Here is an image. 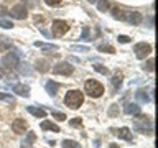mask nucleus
Listing matches in <instances>:
<instances>
[{
  "instance_id": "obj_22",
  "label": "nucleus",
  "mask_w": 158,
  "mask_h": 148,
  "mask_svg": "<svg viewBox=\"0 0 158 148\" xmlns=\"http://www.w3.org/2000/svg\"><path fill=\"white\" fill-rule=\"evenodd\" d=\"M35 46H36V48H43L44 51H56V49H58L56 44H46V43H41V41H36V43H35Z\"/></svg>"
},
{
  "instance_id": "obj_12",
  "label": "nucleus",
  "mask_w": 158,
  "mask_h": 148,
  "mask_svg": "<svg viewBox=\"0 0 158 148\" xmlns=\"http://www.w3.org/2000/svg\"><path fill=\"white\" fill-rule=\"evenodd\" d=\"M140 105H137V104H132V102H128L125 104V107H123V112L127 113V115H138L140 113Z\"/></svg>"
},
{
  "instance_id": "obj_24",
  "label": "nucleus",
  "mask_w": 158,
  "mask_h": 148,
  "mask_svg": "<svg viewBox=\"0 0 158 148\" xmlns=\"http://www.w3.org/2000/svg\"><path fill=\"white\" fill-rule=\"evenodd\" d=\"M17 68H18V71L22 72L23 76H31V72H33V71H31V68H30L28 64H18Z\"/></svg>"
},
{
  "instance_id": "obj_39",
  "label": "nucleus",
  "mask_w": 158,
  "mask_h": 148,
  "mask_svg": "<svg viewBox=\"0 0 158 148\" xmlns=\"http://www.w3.org/2000/svg\"><path fill=\"white\" fill-rule=\"evenodd\" d=\"M3 15H7V8L3 5H0V17H3Z\"/></svg>"
},
{
  "instance_id": "obj_25",
  "label": "nucleus",
  "mask_w": 158,
  "mask_h": 148,
  "mask_svg": "<svg viewBox=\"0 0 158 148\" xmlns=\"http://www.w3.org/2000/svg\"><path fill=\"white\" fill-rule=\"evenodd\" d=\"M97 8L101 10V12H107L109 7H110V3H109V0H97Z\"/></svg>"
},
{
  "instance_id": "obj_11",
  "label": "nucleus",
  "mask_w": 158,
  "mask_h": 148,
  "mask_svg": "<svg viewBox=\"0 0 158 148\" xmlns=\"http://www.w3.org/2000/svg\"><path fill=\"white\" fill-rule=\"evenodd\" d=\"M125 22L132 23V25H140L143 22V15L140 12H130V13H127Z\"/></svg>"
},
{
  "instance_id": "obj_9",
  "label": "nucleus",
  "mask_w": 158,
  "mask_h": 148,
  "mask_svg": "<svg viewBox=\"0 0 158 148\" xmlns=\"http://www.w3.org/2000/svg\"><path fill=\"white\" fill-rule=\"evenodd\" d=\"M12 128L15 133H25L28 130V123L27 120H23V118H15L13 123H12Z\"/></svg>"
},
{
  "instance_id": "obj_21",
  "label": "nucleus",
  "mask_w": 158,
  "mask_h": 148,
  "mask_svg": "<svg viewBox=\"0 0 158 148\" xmlns=\"http://www.w3.org/2000/svg\"><path fill=\"white\" fill-rule=\"evenodd\" d=\"M112 17L115 18V20H120V22H125V12L123 10H120V8H112Z\"/></svg>"
},
{
  "instance_id": "obj_27",
  "label": "nucleus",
  "mask_w": 158,
  "mask_h": 148,
  "mask_svg": "<svg viewBox=\"0 0 158 148\" xmlns=\"http://www.w3.org/2000/svg\"><path fill=\"white\" fill-rule=\"evenodd\" d=\"M97 49L101 53H115V49H114V46H110V44H101Z\"/></svg>"
},
{
  "instance_id": "obj_10",
  "label": "nucleus",
  "mask_w": 158,
  "mask_h": 148,
  "mask_svg": "<svg viewBox=\"0 0 158 148\" xmlns=\"http://www.w3.org/2000/svg\"><path fill=\"white\" fill-rule=\"evenodd\" d=\"M118 138H122V140H125V142H132L133 140V137H132V132H130V128H127V127H122V128H118V130H112Z\"/></svg>"
},
{
  "instance_id": "obj_20",
  "label": "nucleus",
  "mask_w": 158,
  "mask_h": 148,
  "mask_svg": "<svg viewBox=\"0 0 158 148\" xmlns=\"http://www.w3.org/2000/svg\"><path fill=\"white\" fill-rule=\"evenodd\" d=\"M122 74L120 72H115L112 76V79H110V82H112V86L115 87V89H120V86H122Z\"/></svg>"
},
{
  "instance_id": "obj_14",
  "label": "nucleus",
  "mask_w": 158,
  "mask_h": 148,
  "mask_svg": "<svg viewBox=\"0 0 158 148\" xmlns=\"http://www.w3.org/2000/svg\"><path fill=\"white\" fill-rule=\"evenodd\" d=\"M27 110H28L30 113H31V115H35L36 118H44V117H46V112H44L43 109H40V107H33V105H30V107L27 109Z\"/></svg>"
},
{
  "instance_id": "obj_3",
  "label": "nucleus",
  "mask_w": 158,
  "mask_h": 148,
  "mask_svg": "<svg viewBox=\"0 0 158 148\" xmlns=\"http://www.w3.org/2000/svg\"><path fill=\"white\" fill-rule=\"evenodd\" d=\"M84 92L91 97H101L104 94V86L96 79H87L84 84Z\"/></svg>"
},
{
  "instance_id": "obj_18",
  "label": "nucleus",
  "mask_w": 158,
  "mask_h": 148,
  "mask_svg": "<svg viewBox=\"0 0 158 148\" xmlns=\"http://www.w3.org/2000/svg\"><path fill=\"white\" fill-rule=\"evenodd\" d=\"M41 128L43 130H51V132H59V127L56 125V123H53V122H49V120H43L41 122Z\"/></svg>"
},
{
  "instance_id": "obj_32",
  "label": "nucleus",
  "mask_w": 158,
  "mask_h": 148,
  "mask_svg": "<svg viewBox=\"0 0 158 148\" xmlns=\"http://www.w3.org/2000/svg\"><path fill=\"white\" fill-rule=\"evenodd\" d=\"M118 115V105L115 104V105H110V109H109V117H117Z\"/></svg>"
},
{
  "instance_id": "obj_4",
  "label": "nucleus",
  "mask_w": 158,
  "mask_h": 148,
  "mask_svg": "<svg viewBox=\"0 0 158 148\" xmlns=\"http://www.w3.org/2000/svg\"><path fill=\"white\" fill-rule=\"evenodd\" d=\"M53 72L54 74H61V76H71V74L74 72V66H71L68 61H61L53 68Z\"/></svg>"
},
{
  "instance_id": "obj_2",
  "label": "nucleus",
  "mask_w": 158,
  "mask_h": 148,
  "mask_svg": "<svg viewBox=\"0 0 158 148\" xmlns=\"http://www.w3.org/2000/svg\"><path fill=\"white\" fill-rule=\"evenodd\" d=\"M84 102V94L81 91H77V89H73V91H69L66 96H64V104L73 109V110H76V109H79L82 105Z\"/></svg>"
},
{
  "instance_id": "obj_5",
  "label": "nucleus",
  "mask_w": 158,
  "mask_h": 148,
  "mask_svg": "<svg viewBox=\"0 0 158 148\" xmlns=\"http://www.w3.org/2000/svg\"><path fill=\"white\" fill-rule=\"evenodd\" d=\"M133 53H135V56L138 59H145L152 53V46L148 43H137L135 48H133Z\"/></svg>"
},
{
  "instance_id": "obj_19",
  "label": "nucleus",
  "mask_w": 158,
  "mask_h": 148,
  "mask_svg": "<svg viewBox=\"0 0 158 148\" xmlns=\"http://www.w3.org/2000/svg\"><path fill=\"white\" fill-rule=\"evenodd\" d=\"M36 69L40 72H48L49 71V63L46 59H38L36 61Z\"/></svg>"
},
{
  "instance_id": "obj_16",
  "label": "nucleus",
  "mask_w": 158,
  "mask_h": 148,
  "mask_svg": "<svg viewBox=\"0 0 158 148\" xmlns=\"http://www.w3.org/2000/svg\"><path fill=\"white\" fill-rule=\"evenodd\" d=\"M135 99L138 102H143V104H147L148 101H150V97H148V94L145 89H138V91L135 92Z\"/></svg>"
},
{
  "instance_id": "obj_7",
  "label": "nucleus",
  "mask_w": 158,
  "mask_h": 148,
  "mask_svg": "<svg viewBox=\"0 0 158 148\" xmlns=\"http://www.w3.org/2000/svg\"><path fill=\"white\" fill-rule=\"evenodd\" d=\"M51 30H53V35H54V36H63V35L69 30V25L64 22V20H54Z\"/></svg>"
},
{
  "instance_id": "obj_34",
  "label": "nucleus",
  "mask_w": 158,
  "mask_h": 148,
  "mask_svg": "<svg viewBox=\"0 0 158 148\" xmlns=\"http://www.w3.org/2000/svg\"><path fill=\"white\" fill-rule=\"evenodd\" d=\"M94 69H96L97 72L104 74V76H106V74H109V69H107V68H104V66H101V64H96V66H94Z\"/></svg>"
},
{
  "instance_id": "obj_13",
  "label": "nucleus",
  "mask_w": 158,
  "mask_h": 148,
  "mask_svg": "<svg viewBox=\"0 0 158 148\" xmlns=\"http://www.w3.org/2000/svg\"><path fill=\"white\" fill-rule=\"evenodd\" d=\"M13 92H17L18 96H22V97H28L30 96V87L25 86V84H15Z\"/></svg>"
},
{
  "instance_id": "obj_15",
  "label": "nucleus",
  "mask_w": 158,
  "mask_h": 148,
  "mask_svg": "<svg viewBox=\"0 0 158 148\" xmlns=\"http://www.w3.org/2000/svg\"><path fill=\"white\" fill-rule=\"evenodd\" d=\"M58 89H59V84L58 82H54V81H48L46 82V92L49 94V96H56L58 94Z\"/></svg>"
},
{
  "instance_id": "obj_31",
  "label": "nucleus",
  "mask_w": 158,
  "mask_h": 148,
  "mask_svg": "<svg viewBox=\"0 0 158 148\" xmlns=\"http://www.w3.org/2000/svg\"><path fill=\"white\" fill-rule=\"evenodd\" d=\"M73 51H81V53H89V48L87 46H79V44H73L71 46Z\"/></svg>"
},
{
  "instance_id": "obj_30",
  "label": "nucleus",
  "mask_w": 158,
  "mask_h": 148,
  "mask_svg": "<svg viewBox=\"0 0 158 148\" xmlns=\"http://www.w3.org/2000/svg\"><path fill=\"white\" fill-rule=\"evenodd\" d=\"M153 64H155V59H148V61H147V64H145V66H143V69H145V71H148V72H152L153 71V69H155V68H153Z\"/></svg>"
},
{
  "instance_id": "obj_41",
  "label": "nucleus",
  "mask_w": 158,
  "mask_h": 148,
  "mask_svg": "<svg viewBox=\"0 0 158 148\" xmlns=\"http://www.w3.org/2000/svg\"><path fill=\"white\" fill-rule=\"evenodd\" d=\"M87 2H89V3H96L97 0H87Z\"/></svg>"
},
{
  "instance_id": "obj_28",
  "label": "nucleus",
  "mask_w": 158,
  "mask_h": 148,
  "mask_svg": "<svg viewBox=\"0 0 158 148\" xmlns=\"http://www.w3.org/2000/svg\"><path fill=\"white\" fill-rule=\"evenodd\" d=\"M0 27L5 28V30H10V28H13V23H12V22H8V20L0 18Z\"/></svg>"
},
{
  "instance_id": "obj_29",
  "label": "nucleus",
  "mask_w": 158,
  "mask_h": 148,
  "mask_svg": "<svg viewBox=\"0 0 158 148\" xmlns=\"http://www.w3.org/2000/svg\"><path fill=\"white\" fill-rule=\"evenodd\" d=\"M0 101H7L10 104H15V97L13 96H8V94H2V92H0Z\"/></svg>"
},
{
  "instance_id": "obj_8",
  "label": "nucleus",
  "mask_w": 158,
  "mask_h": 148,
  "mask_svg": "<svg viewBox=\"0 0 158 148\" xmlns=\"http://www.w3.org/2000/svg\"><path fill=\"white\" fill-rule=\"evenodd\" d=\"M10 15H12L13 18H17V20H25L27 15H28V10H27V7H25L23 3H18V5H13L12 7Z\"/></svg>"
},
{
  "instance_id": "obj_40",
  "label": "nucleus",
  "mask_w": 158,
  "mask_h": 148,
  "mask_svg": "<svg viewBox=\"0 0 158 148\" xmlns=\"http://www.w3.org/2000/svg\"><path fill=\"white\" fill-rule=\"evenodd\" d=\"M3 76H5V72H3V69H2V68H0V79H2Z\"/></svg>"
},
{
  "instance_id": "obj_37",
  "label": "nucleus",
  "mask_w": 158,
  "mask_h": 148,
  "mask_svg": "<svg viewBox=\"0 0 158 148\" xmlns=\"http://www.w3.org/2000/svg\"><path fill=\"white\" fill-rule=\"evenodd\" d=\"M63 0H44V3H48L49 7H56V5H59Z\"/></svg>"
},
{
  "instance_id": "obj_6",
  "label": "nucleus",
  "mask_w": 158,
  "mask_h": 148,
  "mask_svg": "<svg viewBox=\"0 0 158 148\" xmlns=\"http://www.w3.org/2000/svg\"><path fill=\"white\" fill-rule=\"evenodd\" d=\"M18 64H20V61H18V54H15L13 51L3 54V58H2V66L13 69V68H17Z\"/></svg>"
},
{
  "instance_id": "obj_23",
  "label": "nucleus",
  "mask_w": 158,
  "mask_h": 148,
  "mask_svg": "<svg viewBox=\"0 0 158 148\" xmlns=\"http://www.w3.org/2000/svg\"><path fill=\"white\" fill-rule=\"evenodd\" d=\"M12 46H13L12 39H8V38H3V36H0V53H2L3 49H7V48H12Z\"/></svg>"
},
{
  "instance_id": "obj_38",
  "label": "nucleus",
  "mask_w": 158,
  "mask_h": 148,
  "mask_svg": "<svg viewBox=\"0 0 158 148\" xmlns=\"http://www.w3.org/2000/svg\"><path fill=\"white\" fill-rule=\"evenodd\" d=\"M118 43H123V44H125V43H128V41H130V38H128V36H125V35H118Z\"/></svg>"
},
{
  "instance_id": "obj_26",
  "label": "nucleus",
  "mask_w": 158,
  "mask_h": 148,
  "mask_svg": "<svg viewBox=\"0 0 158 148\" xmlns=\"http://www.w3.org/2000/svg\"><path fill=\"white\" fill-rule=\"evenodd\" d=\"M61 145H63V148H81V145L74 140H63Z\"/></svg>"
},
{
  "instance_id": "obj_17",
  "label": "nucleus",
  "mask_w": 158,
  "mask_h": 148,
  "mask_svg": "<svg viewBox=\"0 0 158 148\" xmlns=\"http://www.w3.org/2000/svg\"><path fill=\"white\" fill-rule=\"evenodd\" d=\"M35 140H36V135H35L33 132H28V137L22 142V148H31Z\"/></svg>"
},
{
  "instance_id": "obj_35",
  "label": "nucleus",
  "mask_w": 158,
  "mask_h": 148,
  "mask_svg": "<svg viewBox=\"0 0 158 148\" xmlns=\"http://www.w3.org/2000/svg\"><path fill=\"white\" fill-rule=\"evenodd\" d=\"M69 125H71V127H81L82 120H81V118H73V120H69Z\"/></svg>"
},
{
  "instance_id": "obj_33",
  "label": "nucleus",
  "mask_w": 158,
  "mask_h": 148,
  "mask_svg": "<svg viewBox=\"0 0 158 148\" xmlns=\"http://www.w3.org/2000/svg\"><path fill=\"white\" fill-rule=\"evenodd\" d=\"M81 39H84V41H89V39H91V36H89V28H87V27H82Z\"/></svg>"
},
{
  "instance_id": "obj_1",
  "label": "nucleus",
  "mask_w": 158,
  "mask_h": 148,
  "mask_svg": "<svg viewBox=\"0 0 158 148\" xmlns=\"http://www.w3.org/2000/svg\"><path fill=\"white\" fill-rule=\"evenodd\" d=\"M133 127H135L137 132L145 133V135H153V122L150 117L147 115H140L138 113L137 118L133 120Z\"/></svg>"
},
{
  "instance_id": "obj_36",
  "label": "nucleus",
  "mask_w": 158,
  "mask_h": 148,
  "mask_svg": "<svg viewBox=\"0 0 158 148\" xmlns=\"http://www.w3.org/2000/svg\"><path fill=\"white\" fill-rule=\"evenodd\" d=\"M53 117L56 118V120H59V122L66 120V115H64V113H61V112H53Z\"/></svg>"
}]
</instances>
